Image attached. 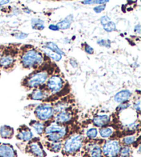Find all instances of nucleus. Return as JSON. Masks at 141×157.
Wrapping results in <instances>:
<instances>
[{"label": "nucleus", "instance_id": "1", "mask_svg": "<svg viewBox=\"0 0 141 157\" xmlns=\"http://www.w3.org/2000/svg\"><path fill=\"white\" fill-rule=\"evenodd\" d=\"M43 53L34 48H26L21 54L20 62L24 68L37 69L43 63Z\"/></svg>", "mask_w": 141, "mask_h": 157}, {"label": "nucleus", "instance_id": "2", "mask_svg": "<svg viewBox=\"0 0 141 157\" xmlns=\"http://www.w3.org/2000/svg\"><path fill=\"white\" fill-rule=\"evenodd\" d=\"M49 78L48 70L39 69L29 75L23 80L22 85L28 89H36L44 85Z\"/></svg>", "mask_w": 141, "mask_h": 157}, {"label": "nucleus", "instance_id": "3", "mask_svg": "<svg viewBox=\"0 0 141 157\" xmlns=\"http://www.w3.org/2000/svg\"><path fill=\"white\" fill-rule=\"evenodd\" d=\"M83 136L79 134H74L70 136L64 142L62 149L65 154H74L82 147Z\"/></svg>", "mask_w": 141, "mask_h": 157}, {"label": "nucleus", "instance_id": "4", "mask_svg": "<svg viewBox=\"0 0 141 157\" xmlns=\"http://www.w3.org/2000/svg\"><path fill=\"white\" fill-rule=\"evenodd\" d=\"M53 107L50 104L43 103L38 105L35 108L34 115L40 121H46L50 120L54 116Z\"/></svg>", "mask_w": 141, "mask_h": 157}, {"label": "nucleus", "instance_id": "5", "mask_svg": "<svg viewBox=\"0 0 141 157\" xmlns=\"http://www.w3.org/2000/svg\"><path fill=\"white\" fill-rule=\"evenodd\" d=\"M121 148V144L118 140H109L103 145L102 154L105 157H116L119 155Z\"/></svg>", "mask_w": 141, "mask_h": 157}, {"label": "nucleus", "instance_id": "6", "mask_svg": "<svg viewBox=\"0 0 141 157\" xmlns=\"http://www.w3.org/2000/svg\"><path fill=\"white\" fill-rule=\"evenodd\" d=\"M64 80L59 75H52L46 81V89L49 93L56 94L61 91L63 87Z\"/></svg>", "mask_w": 141, "mask_h": 157}, {"label": "nucleus", "instance_id": "7", "mask_svg": "<svg viewBox=\"0 0 141 157\" xmlns=\"http://www.w3.org/2000/svg\"><path fill=\"white\" fill-rule=\"evenodd\" d=\"M16 62V56L14 51L4 52L0 58V67L2 69L9 70L14 67Z\"/></svg>", "mask_w": 141, "mask_h": 157}, {"label": "nucleus", "instance_id": "8", "mask_svg": "<svg viewBox=\"0 0 141 157\" xmlns=\"http://www.w3.org/2000/svg\"><path fill=\"white\" fill-rule=\"evenodd\" d=\"M27 148H28V152L35 157H45L46 155L39 141L32 140L29 143Z\"/></svg>", "mask_w": 141, "mask_h": 157}, {"label": "nucleus", "instance_id": "9", "mask_svg": "<svg viewBox=\"0 0 141 157\" xmlns=\"http://www.w3.org/2000/svg\"><path fill=\"white\" fill-rule=\"evenodd\" d=\"M49 96V91L46 87H38L30 94V98L34 101H43Z\"/></svg>", "mask_w": 141, "mask_h": 157}, {"label": "nucleus", "instance_id": "10", "mask_svg": "<svg viewBox=\"0 0 141 157\" xmlns=\"http://www.w3.org/2000/svg\"><path fill=\"white\" fill-rule=\"evenodd\" d=\"M32 138H33V134H32L31 129H29L28 127L24 125L18 129L17 134V139L24 142H27L32 140Z\"/></svg>", "mask_w": 141, "mask_h": 157}, {"label": "nucleus", "instance_id": "11", "mask_svg": "<svg viewBox=\"0 0 141 157\" xmlns=\"http://www.w3.org/2000/svg\"><path fill=\"white\" fill-rule=\"evenodd\" d=\"M0 157H17V152L11 145L0 143Z\"/></svg>", "mask_w": 141, "mask_h": 157}, {"label": "nucleus", "instance_id": "12", "mask_svg": "<svg viewBox=\"0 0 141 157\" xmlns=\"http://www.w3.org/2000/svg\"><path fill=\"white\" fill-rule=\"evenodd\" d=\"M44 133L45 135L52 133H64L67 134V128L62 124L54 123L46 127Z\"/></svg>", "mask_w": 141, "mask_h": 157}, {"label": "nucleus", "instance_id": "13", "mask_svg": "<svg viewBox=\"0 0 141 157\" xmlns=\"http://www.w3.org/2000/svg\"><path fill=\"white\" fill-rule=\"evenodd\" d=\"M72 118V113L67 110H63L57 113L55 116V123L59 124H64L71 120Z\"/></svg>", "mask_w": 141, "mask_h": 157}, {"label": "nucleus", "instance_id": "14", "mask_svg": "<svg viewBox=\"0 0 141 157\" xmlns=\"http://www.w3.org/2000/svg\"><path fill=\"white\" fill-rule=\"evenodd\" d=\"M110 117L108 115H97L93 118L92 122L96 127L98 128H105L107 124H109Z\"/></svg>", "mask_w": 141, "mask_h": 157}, {"label": "nucleus", "instance_id": "15", "mask_svg": "<svg viewBox=\"0 0 141 157\" xmlns=\"http://www.w3.org/2000/svg\"><path fill=\"white\" fill-rule=\"evenodd\" d=\"M132 93L131 91L127 90V89H123L118 91L114 96V101L118 103H124L126 102L128 100L131 98Z\"/></svg>", "mask_w": 141, "mask_h": 157}, {"label": "nucleus", "instance_id": "16", "mask_svg": "<svg viewBox=\"0 0 141 157\" xmlns=\"http://www.w3.org/2000/svg\"><path fill=\"white\" fill-rule=\"evenodd\" d=\"M14 135V129L9 125H3L0 128V137L2 139H11Z\"/></svg>", "mask_w": 141, "mask_h": 157}, {"label": "nucleus", "instance_id": "17", "mask_svg": "<svg viewBox=\"0 0 141 157\" xmlns=\"http://www.w3.org/2000/svg\"><path fill=\"white\" fill-rule=\"evenodd\" d=\"M31 125L38 135H42L43 133H44L45 126V124L42 122L36 121H32L31 123Z\"/></svg>", "mask_w": 141, "mask_h": 157}, {"label": "nucleus", "instance_id": "18", "mask_svg": "<svg viewBox=\"0 0 141 157\" xmlns=\"http://www.w3.org/2000/svg\"><path fill=\"white\" fill-rule=\"evenodd\" d=\"M42 51L45 54L46 56H48L49 58H50L51 59L56 62L60 61L62 58V56L60 55V54L56 53L55 51H52V50L49 49V48L45 47H43Z\"/></svg>", "mask_w": 141, "mask_h": 157}, {"label": "nucleus", "instance_id": "19", "mask_svg": "<svg viewBox=\"0 0 141 157\" xmlns=\"http://www.w3.org/2000/svg\"><path fill=\"white\" fill-rule=\"evenodd\" d=\"M72 20H73V16L72 15H70L65 18L64 20L60 21V22L57 23L56 26H58V28L59 29H63V30L67 29L70 27Z\"/></svg>", "mask_w": 141, "mask_h": 157}, {"label": "nucleus", "instance_id": "20", "mask_svg": "<svg viewBox=\"0 0 141 157\" xmlns=\"http://www.w3.org/2000/svg\"><path fill=\"white\" fill-rule=\"evenodd\" d=\"M90 157H101L102 150L101 146L98 144H94L89 147V150Z\"/></svg>", "mask_w": 141, "mask_h": 157}, {"label": "nucleus", "instance_id": "21", "mask_svg": "<svg viewBox=\"0 0 141 157\" xmlns=\"http://www.w3.org/2000/svg\"><path fill=\"white\" fill-rule=\"evenodd\" d=\"M114 133L113 129L112 128H102L99 130L100 136L103 139H107V138H110L111 136H112Z\"/></svg>", "mask_w": 141, "mask_h": 157}, {"label": "nucleus", "instance_id": "22", "mask_svg": "<svg viewBox=\"0 0 141 157\" xmlns=\"http://www.w3.org/2000/svg\"><path fill=\"white\" fill-rule=\"evenodd\" d=\"M32 29H37V30H42L44 29V24H43V21L39 19H32Z\"/></svg>", "mask_w": 141, "mask_h": 157}, {"label": "nucleus", "instance_id": "23", "mask_svg": "<svg viewBox=\"0 0 141 157\" xmlns=\"http://www.w3.org/2000/svg\"><path fill=\"white\" fill-rule=\"evenodd\" d=\"M48 149L52 152L57 153L60 151L62 149V143L61 142H57V143H50L48 145Z\"/></svg>", "mask_w": 141, "mask_h": 157}, {"label": "nucleus", "instance_id": "24", "mask_svg": "<svg viewBox=\"0 0 141 157\" xmlns=\"http://www.w3.org/2000/svg\"><path fill=\"white\" fill-rule=\"evenodd\" d=\"M45 47L48 48L50 50H52V51H55V52L59 54H60V55H61V56L62 55H64V53L63 52V51H62L60 49V48L58 47V46L56 45V44H55V43H54V42H50L46 43L45 45Z\"/></svg>", "mask_w": 141, "mask_h": 157}, {"label": "nucleus", "instance_id": "25", "mask_svg": "<svg viewBox=\"0 0 141 157\" xmlns=\"http://www.w3.org/2000/svg\"><path fill=\"white\" fill-rule=\"evenodd\" d=\"M86 136L89 139H94L98 136V130L96 128H89L86 132Z\"/></svg>", "mask_w": 141, "mask_h": 157}, {"label": "nucleus", "instance_id": "26", "mask_svg": "<svg viewBox=\"0 0 141 157\" xmlns=\"http://www.w3.org/2000/svg\"><path fill=\"white\" fill-rule=\"evenodd\" d=\"M136 136L134 135H129V136H125L123 139H122V142L124 145L128 146L129 145L133 144L136 140Z\"/></svg>", "mask_w": 141, "mask_h": 157}, {"label": "nucleus", "instance_id": "27", "mask_svg": "<svg viewBox=\"0 0 141 157\" xmlns=\"http://www.w3.org/2000/svg\"><path fill=\"white\" fill-rule=\"evenodd\" d=\"M131 153H132V149L130 148V147H129V146L126 145L121 148L119 154H120L121 157H129Z\"/></svg>", "mask_w": 141, "mask_h": 157}, {"label": "nucleus", "instance_id": "28", "mask_svg": "<svg viewBox=\"0 0 141 157\" xmlns=\"http://www.w3.org/2000/svg\"><path fill=\"white\" fill-rule=\"evenodd\" d=\"M103 27L105 31H106L107 32H112L116 29V24L114 22L110 21L106 24L103 26Z\"/></svg>", "mask_w": 141, "mask_h": 157}, {"label": "nucleus", "instance_id": "29", "mask_svg": "<svg viewBox=\"0 0 141 157\" xmlns=\"http://www.w3.org/2000/svg\"><path fill=\"white\" fill-rule=\"evenodd\" d=\"M97 44H99L101 47H110L111 42L108 40H99L97 41Z\"/></svg>", "mask_w": 141, "mask_h": 157}, {"label": "nucleus", "instance_id": "30", "mask_svg": "<svg viewBox=\"0 0 141 157\" xmlns=\"http://www.w3.org/2000/svg\"><path fill=\"white\" fill-rule=\"evenodd\" d=\"M130 105L129 103H127V102H124V103H121L120 105H118L116 108V110L119 111V112H121V111L125 110L126 109H128V108L130 107Z\"/></svg>", "mask_w": 141, "mask_h": 157}, {"label": "nucleus", "instance_id": "31", "mask_svg": "<svg viewBox=\"0 0 141 157\" xmlns=\"http://www.w3.org/2000/svg\"><path fill=\"white\" fill-rule=\"evenodd\" d=\"M105 6H106V5L105 4L99 5V6H97L94 8V11L96 13H101L102 11H103V10H105Z\"/></svg>", "mask_w": 141, "mask_h": 157}, {"label": "nucleus", "instance_id": "32", "mask_svg": "<svg viewBox=\"0 0 141 157\" xmlns=\"http://www.w3.org/2000/svg\"><path fill=\"white\" fill-rule=\"evenodd\" d=\"M134 109L139 113L140 112V100L138 98L137 101H136L134 103Z\"/></svg>", "mask_w": 141, "mask_h": 157}, {"label": "nucleus", "instance_id": "33", "mask_svg": "<svg viewBox=\"0 0 141 157\" xmlns=\"http://www.w3.org/2000/svg\"><path fill=\"white\" fill-rule=\"evenodd\" d=\"M110 21H111L110 18L107 15L103 16V17L101 18V24H102L103 26L105 25V24H106L107 23H108Z\"/></svg>", "mask_w": 141, "mask_h": 157}, {"label": "nucleus", "instance_id": "34", "mask_svg": "<svg viewBox=\"0 0 141 157\" xmlns=\"http://www.w3.org/2000/svg\"><path fill=\"white\" fill-rule=\"evenodd\" d=\"M15 36L17 39L22 40V39H25L26 37H27V36H28V34H26L24 33H22V32H20V33L15 35Z\"/></svg>", "mask_w": 141, "mask_h": 157}, {"label": "nucleus", "instance_id": "35", "mask_svg": "<svg viewBox=\"0 0 141 157\" xmlns=\"http://www.w3.org/2000/svg\"><path fill=\"white\" fill-rule=\"evenodd\" d=\"M85 51L88 54H92L94 53V49L93 48L90 47V46H89L88 44H85Z\"/></svg>", "mask_w": 141, "mask_h": 157}, {"label": "nucleus", "instance_id": "36", "mask_svg": "<svg viewBox=\"0 0 141 157\" xmlns=\"http://www.w3.org/2000/svg\"><path fill=\"white\" fill-rule=\"evenodd\" d=\"M49 29L51 30V31H56L59 30L58 26L56 25H55V24H50V25L49 26Z\"/></svg>", "mask_w": 141, "mask_h": 157}, {"label": "nucleus", "instance_id": "37", "mask_svg": "<svg viewBox=\"0 0 141 157\" xmlns=\"http://www.w3.org/2000/svg\"><path fill=\"white\" fill-rule=\"evenodd\" d=\"M134 31H135V32H136V33L138 34L140 33V26L139 25V24H138V25L135 26Z\"/></svg>", "mask_w": 141, "mask_h": 157}, {"label": "nucleus", "instance_id": "38", "mask_svg": "<svg viewBox=\"0 0 141 157\" xmlns=\"http://www.w3.org/2000/svg\"><path fill=\"white\" fill-rule=\"evenodd\" d=\"M10 1L9 0H7V1H0V5H4V4H6L8 3H9Z\"/></svg>", "mask_w": 141, "mask_h": 157}, {"label": "nucleus", "instance_id": "39", "mask_svg": "<svg viewBox=\"0 0 141 157\" xmlns=\"http://www.w3.org/2000/svg\"><path fill=\"white\" fill-rule=\"evenodd\" d=\"M2 54H3V51H2L1 48H0V58H1Z\"/></svg>", "mask_w": 141, "mask_h": 157}]
</instances>
